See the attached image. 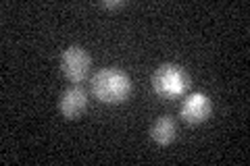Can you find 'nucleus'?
<instances>
[{"instance_id": "0eeeda50", "label": "nucleus", "mask_w": 250, "mask_h": 166, "mask_svg": "<svg viewBox=\"0 0 250 166\" xmlns=\"http://www.w3.org/2000/svg\"><path fill=\"white\" fill-rule=\"evenodd\" d=\"M127 2H123V0H108V2H100V6H103V9H121V6H125Z\"/></svg>"}, {"instance_id": "20e7f679", "label": "nucleus", "mask_w": 250, "mask_h": 166, "mask_svg": "<svg viewBox=\"0 0 250 166\" xmlns=\"http://www.w3.org/2000/svg\"><path fill=\"white\" fill-rule=\"evenodd\" d=\"M213 112V104H210V98L202 92H192L184 98L182 106H179V116L182 121L188 125H200L210 118Z\"/></svg>"}, {"instance_id": "39448f33", "label": "nucleus", "mask_w": 250, "mask_h": 166, "mask_svg": "<svg viewBox=\"0 0 250 166\" xmlns=\"http://www.w3.org/2000/svg\"><path fill=\"white\" fill-rule=\"evenodd\" d=\"M85 108H88V93H85L80 85H69V88L61 93L59 98V110L67 121H75L80 118Z\"/></svg>"}, {"instance_id": "f03ea898", "label": "nucleus", "mask_w": 250, "mask_h": 166, "mask_svg": "<svg viewBox=\"0 0 250 166\" xmlns=\"http://www.w3.org/2000/svg\"><path fill=\"white\" fill-rule=\"evenodd\" d=\"M190 75L173 62H165L152 73V90L163 100L184 98L190 90Z\"/></svg>"}, {"instance_id": "423d86ee", "label": "nucleus", "mask_w": 250, "mask_h": 166, "mask_svg": "<svg viewBox=\"0 0 250 166\" xmlns=\"http://www.w3.org/2000/svg\"><path fill=\"white\" fill-rule=\"evenodd\" d=\"M150 139L159 146H171L177 139V123L173 116H159L150 127Z\"/></svg>"}, {"instance_id": "7ed1b4c3", "label": "nucleus", "mask_w": 250, "mask_h": 166, "mask_svg": "<svg viewBox=\"0 0 250 166\" xmlns=\"http://www.w3.org/2000/svg\"><path fill=\"white\" fill-rule=\"evenodd\" d=\"M61 71L69 81L80 85L82 81L90 77V67H92V58L82 46H69L67 50H62L61 54Z\"/></svg>"}, {"instance_id": "f257e3e1", "label": "nucleus", "mask_w": 250, "mask_h": 166, "mask_svg": "<svg viewBox=\"0 0 250 166\" xmlns=\"http://www.w3.org/2000/svg\"><path fill=\"white\" fill-rule=\"evenodd\" d=\"M92 93L103 104H123L131 93V79L121 69H100L92 77Z\"/></svg>"}]
</instances>
